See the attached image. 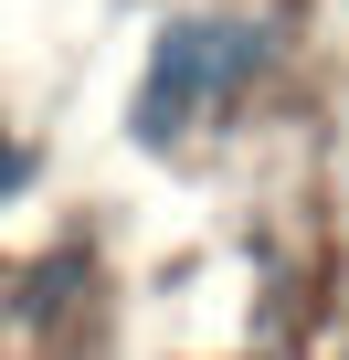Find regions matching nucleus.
<instances>
[{
    "label": "nucleus",
    "mask_w": 349,
    "mask_h": 360,
    "mask_svg": "<svg viewBox=\"0 0 349 360\" xmlns=\"http://www.w3.org/2000/svg\"><path fill=\"white\" fill-rule=\"evenodd\" d=\"M286 53V22L275 11H180V22H159L148 43V75H138V148H180L191 127H212L265 64Z\"/></svg>",
    "instance_id": "1"
},
{
    "label": "nucleus",
    "mask_w": 349,
    "mask_h": 360,
    "mask_svg": "<svg viewBox=\"0 0 349 360\" xmlns=\"http://www.w3.org/2000/svg\"><path fill=\"white\" fill-rule=\"evenodd\" d=\"M22 180H32V148H22V138H0V202H11Z\"/></svg>",
    "instance_id": "2"
}]
</instances>
